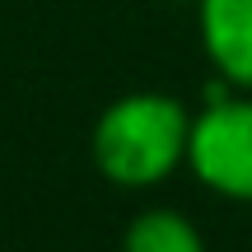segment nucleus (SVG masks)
Masks as SVG:
<instances>
[{"mask_svg":"<svg viewBox=\"0 0 252 252\" xmlns=\"http://www.w3.org/2000/svg\"><path fill=\"white\" fill-rule=\"evenodd\" d=\"M191 117L196 112L163 89H135L112 98L98 112L89 135L94 168L126 191H150L168 182L178 168H187Z\"/></svg>","mask_w":252,"mask_h":252,"instance_id":"obj_1","label":"nucleus"},{"mask_svg":"<svg viewBox=\"0 0 252 252\" xmlns=\"http://www.w3.org/2000/svg\"><path fill=\"white\" fill-rule=\"evenodd\" d=\"M187 168L206 191L252 206V89H220L191 117Z\"/></svg>","mask_w":252,"mask_h":252,"instance_id":"obj_2","label":"nucleus"},{"mask_svg":"<svg viewBox=\"0 0 252 252\" xmlns=\"http://www.w3.org/2000/svg\"><path fill=\"white\" fill-rule=\"evenodd\" d=\"M196 37L229 89H252V0H196Z\"/></svg>","mask_w":252,"mask_h":252,"instance_id":"obj_3","label":"nucleus"},{"mask_svg":"<svg viewBox=\"0 0 252 252\" xmlns=\"http://www.w3.org/2000/svg\"><path fill=\"white\" fill-rule=\"evenodd\" d=\"M122 252H210V248L191 215H182L173 206H145L126 224Z\"/></svg>","mask_w":252,"mask_h":252,"instance_id":"obj_4","label":"nucleus"}]
</instances>
